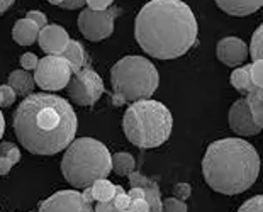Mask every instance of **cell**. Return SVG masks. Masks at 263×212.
I'll return each mask as SVG.
<instances>
[{"label":"cell","mask_w":263,"mask_h":212,"mask_svg":"<svg viewBox=\"0 0 263 212\" xmlns=\"http://www.w3.org/2000/svg\"><path fill=\"white\" fill-rule=\"evenodd\" d=\"M77 114L68 100L51 93H32L14 112L15 136L29 153L57 155L73 143Z\"/></svg>","instance_id":"6da1fadb"},{"label":"cell","mask_w":263,"mask_h":212,"mask_svg":"<svg viewBox=\"0 0 263 212\" xmlns=\"http://www.w3.org/2000/svg\"><path fill=\"white\" fill-rule=\"evenodd\" d=\"M197 19L182 0H151L139 10L134 37L144 53L158 60L183 56L197 43Z\"/></svg>","instance_id":"7a4b0ae2"},{"label":"cell","mask_w":263,"mask_h":212,"mask_svg":"<svg viewBox=\"0 0 263 212\" xmlns=\"http://www.w3.org/2000/svg\"><path fill=\"white\" fill-rule=\"evenodd\" d=\"M202 174L212 190L224 195L241 194L258 178L260 156L253 144L245 139H217L205 149Z\"/></svg>","instance_id":"3957f363"},{"label":"cell","mask_w":263,"mask_h":212,"mask_svg":"<svg viewBox=\"0 0 263 212\" xmlns=\"http://www.w3.org/2000/svg\"><path fill=\"white\" fill-rule=\"evenodd\" d=\"M173 117L165 104L158 100H138L126 109L122 129L129 143L141 149L158 148L172 134Z\"/></svg>","instance_id":"277c9868"},{"label":"cell","mask_w":263,"mask_h":212,"mask_svg":"<svg viewBox=\"0 0 263 212\" xmlns=\"http://www.w3.org/2000/svg\"><path fill=\"white\" fill-rule=\"evenodd\" d=\"M112 171V155L93 138L73 139L61 160V174L75 188H87Z\"/></svg>","instance_id":"5b68a950"},{"label":"cell","mask_w":263,"mask_h":212,"mask_svg":"<svg viewBox=\"0 0 263 212\" xmlns=\"http://www.w3.org/2000/svg\"><path fill=\"white\" fill-rule=\"evenodd\" d=\"M112 85V104L146 100L156 92L160 85V75L156 66L143 56H124L110 68Z\"/></svg>","instance_id":"8992f818"},{"label":"cell","mask_w":263,"mask_h":212,"mask_svg":"<svg viewBox=\"0 0 263 212\" xmlns=\"http://www.w3.org/2000/svg\"><path fill=\"white\" fill-rule=\"evenodd\" d=\"M71 75H73V71L65 58L46 54L43 60H39L32 76H34L36 85L41 90L57 92L68 85Z\"/></svg>","instance_id":"52a82bcc"},{"label":"cell","mask_w":263,"mask_h":212,"mask_svg":"<svg viewBox=\"0 0 263 212\" xmlns=\"http://www.w3.org/2000/svg\"><path fill=\"white\" fill-rule=\"evenodd\" d=\"M70 99L78 105H93L104 93V82L97 71L92 68H82L71 75L66 85Z\"/></svg>","instance_id":"ba28073f"},{"label":"cell","mask_w":263,"mask_h":212,"mask_svg":"<svg viewBox=\"0 0 263 212\" xmlns=\"http://www.w3.org/2000/svg\"><path fill=\"white\" fill-rule=\"evenodd\" d=\"M116 22V10H92L85 9L78 15V29L88 41H104L112 36Z\"/></svg>","instance_id":"9c48e42d"},{"label":"cell","mask_w":263,"mask_h":212,"mask_svg":"<svg viewBox=\"0 0 263 212\" xmlns=\"http://www.w3.org/2000/svg\"><path fill=\"white\" fill-rule=\"evenodd\" d=\"M39 212H93L92 204L77 190H61L39 204Z\"/></svg>","instance_id":"30bf717a"},{"label":"cell","mask_w":263,"mask_h":212,"mask_svg":"<svg viewBox=\"0 0 263 212\" xmlns=\"http://www.w3.org/2000/svg\"><path fill=\"white\" fill-rule=\"evenodd\" d=\"M216 54L221 63H224L226 66H233V68H238L239 65H243L248 60L250 51H248V44L243 39H239L236 36H228L217 41Z\"/></svg>","instance_id":"8fae6325"},{"label":"cell","mask_w":263,"mask_h":212,"mask_svg":"<svg viewBox=\"0 0 263 212\" xmlns=\"http://www.w3.org/2000/svg\"><path fill=\"white\" fill-rule=\"evenodd\" d=\"M229 127L238 132L239 136H256L261 131L258 126L255 124L253 117L250 114L248 104H246L245 99L236 100L231 109H229Z\"/></svg>","instance_id":"7c38bea8"},{"label":"cell","mask_w":263,"mask_h":212,"mask_svg":"<svg viewBox=\"0 0 263 212\" xmlns=\"http://www.w3.org/2000/svg\"><path fill=\"white\" fill-rule=\"evenodd\" d=\"M37 43L41 49L46 54H53V56H60L66 48V44L70 43V36L66 29L57 24H48L39 31Z\"/></svg>","instance_id":"4fadbf2b"},{"label":"cell","mask_w":263,"mask_h":212,"mask_svg":"<svg viewBox=\"0 0 263 212\" xmlns=\"http://www.w3.org/2000/svg\"><path fill=\"white\" fill-rule=\"evenodd\" d=\"M129 183L131 188H141L144 192V200L149 205V212H161V194L158 183L139 171H133L129 175Z\"/></svg>","instance_id":"5bb4252c"},{"label":"cell","mask_w":263,"mask_h":212,"mask_svg":"<svg viewBox=\"0 0 263 212\" xmlns=\"http://www.w3.org/2000/svg\"><path fill=\"white\" fill-rule=\"evenodd\" d=\"M216 4L222 12L234 17H245L261 9L263 0H216Z\"/></svg>","instance_id":"9a60e30c"},{"label":"cell","mask_w":263,"mask_h":212,"mask_svg":"<svg viewBox=\"0 0 263 212\" xmlns=\"http://www.w3.org/2000/svg\"><path fill=\"white\" fill-rule=\"evenodd\" d=\"M39 27L29 19H21L14 24L12 29V37L14 41L21 44V46H31L32 43L37 41L39 36Z\"/></svg>","instance_id":"2e32d148"},{"label":"cell","mask_w":263,"mask_h":212,"mask_svg":"<svg viewBox=\"0 0 263 212\" xmlns=\"http://www.w3.org/2000/svg\"><path fill=\"white\" fill-rule=\"evenodd\" d=\"M7 85L15 92V95L29 97L32 95V92H34L36 82H34V76L31 73H27L26 70H15L10 73Z\"/></svg>","instance_id":"e0dca14e"},{"label":"cell","mask_w":263,"mask_h":212,"mask_svg":"<svg viewBox=\"0 0 263 212\" xmlns=\"http://www.w3.org/2000/svg\"><path fill=\"white\" fill-rule=\"evenodd\" d=\"M60 56L68 61L73 73L80 71L83 68V65H85V49H83L80 43L73 41V39H70V43L66 44V48L63 49V53H61Z\"/></svg>","instance_id":"ac0fdd59"},{"label":"cell","mask_w":263,"mask_h":212,"mask_svg":"<svg viewBox=\"0 0 263 212\" xmlns=\"http://www.w3.org/2000/svg\"><path fill=\"white\" fill-rule=\"evenodd\" d=\"M21 161V151L14 143L0 144V175H7L10 168Z\"/></svg>","instance_id":"d6986e66"},{"label":"cell","mask_w":263,"mask_h":212,"mask_svg":"<svg viewBox=\"0 0 263 212\" xmlns=\"http://www.w3.org/2000/svg\"><path fill=\"white\" fill-rule=\"evenodd\" d=\"M246 104H248L250 114L253 117L255 124L263 129V88H255L253 92L246 93Z\"/></svg>","instance_id":"ffe728a7"},{"label":"cell","mask_w":263,"mask_h":212,"mask_svg":"<svg viewBox=\"0 0 263 212\" xmlns=\"http://www.w3.org/2000/svg\"><path fill=\"white\" fill-rule=\"evenodd\" d=\"M231 85L236 88L238 92L241 93H250L255 90V85L251 82V75H250V65L248 66H238L236 70H233L231 73Z\"/></svg>","instance_id":"44dd1931"},{"label":"cell","mask_w":263,"mask_h":212,"mask_svg":"<svg viewBox=\"0 0 263 212\" xmlns=\"http://www.w3.org/2000/svg\"><path fill=\"white\" fill-rule=\"evenodd\" d=\"M134 166H136V161L129 153L121 151L112 156V170L119 177H129L134 171Z\"/></svg>","instance_id":"7402d4cb"},{"label":"cell","mask_w":263,"mask_h":212,"mask_svg":"<svg viewBox=\"0 0 263 212\" xmlns=\"http://www.w3.org/2000/svg\"><path fill=\"white\" fill-rule=\"evenodd\" d=\"M90 187L95 202H107V200H110L116 195V185L112 182H109L107 178L93 182Z\"/></svg>","instance_id":"603a6c76"},{"label":"cell","mask_w":263,"mask_h":212,"mask_svg":"<svg viewBox=\"0 0 263 212\" xmlns=\"http://www.w3.org/2000/svg\"><path fill=\"white\" fill-rule=\"evenodd\" d=\"M248 51H250V56L253 61L263 60V24L253 32V36H251Z\"/></svg>","instance_id":"cb8c5ba5"},{"label":"cell","mask_w":263,"mask_h":212,"mask_svg":"<svg viewBox=\"0 0 263 212\" xmlns=\"http://www.w3.org/2000/svg\"><path fill=\"white\" fill-rule=\"evenodd\" d=\"M112 202L116 205V210L122 212V210H127V207H129L131 199H129V195L124 192V188L116 185V195L112 197Z\"/></svg>","instance_id":"d4e9b609"},{"label":"cell","mask_w":263,"mask_h":212,"mask_svg":"<svg viewBox=\"0 0 263 212\" xmlns=\"http://www.w3.org/2000/svg\"><path fill=\"white\" fill-rule=\"evenodd\" d=\"M161 212H187V204L175 197L161 200Z\"/></svg>","instance_id":"484cf974"},{"label":"cell","mask_w":263,"mask_h":212,"mask_svg":"<svg viewBox=\"0 0 263 212\" xmlns=\"http://www.w3.org/2000/svg\"><path fill=\"white\" fill-rule=\"evenodd\" d=\"M250 75H251V82L256 88H263V60L253 61L250 65Z\"/></svg>","instance_id":"4316f807"},{"label":"cell","mask_w":263,"mask_h":212,"mask_svg":"<svg viewBox=\"0 0 263 212\" xmlns=\"http://www.w3.org/2000/svg\"><path fill=\"white\" fill-rule=\"evenodd\" d=\"M238 212H263V195H255V197L248 199L238 209Z\"/></svg>","instance_id":"83f0119b"},{"label":"cell","mask_w":263,"mask_h":212,"mask_svg":"<svg viewBox=\"0 0 263 212\" xmlns=\"http://www.w3.org/2000/svg\"><path fill=\"white\" fill-rule=\"evenodd\" d=\"M17 95H15V92L10 88L9 85H0V107H10Z\"/></svg>","instance_id":"f1b7e54d"},{"label":"cell","mask_w":263,"mask_h":212,"mask_svg":"<svg viewBox=\"0 0 263 212\" xmlns=\"http://www.w3.org/2000/svg\"><path fill=\"white\" fill-rule=\"evenodd\" d=\"M190 194H192V188H190L189 183H177V185L173 187V197L178 200H183V202H185V199L190 197Z\"/></svg>","instance_id":"f546056e"},{"label":"cell","mask_w":263,"mask_h":212,"mask_svg":"<svg viewBox=\"0 0 263 212\" xmlns=\"http://www.w3.org/2000/svg\"><path fill=\"white\" fill-rule=\"evenodd\" d=\"M39 63V60L34 53H24L21 56V66L24 68L26 71L27 70H36V66Z\"/></svg>","instance_id":"4dcf8cb0"},{"label":"cell","mask_w":263,"mask_h":212,"mask_svg":"<svg viewBox=\"0 0 263 212\" xmlns=\"http://www.w3.org/2000/svg\"><path fill=\"white\" fill-rule=\"evenodd\" d=\"M26 19H29V21L34 22V24L39 27V29H43V27L48 26L46 15H44L43 12H37V10H31V12H27V17Z\"/></svg>","instance_id":"1f68e13d"},{"label":"cell","mask_w":263,"mask_h":212,"mask_svg":"<svg viewBox=\"0 0 263 212\" xmlns=\"http://www.w3.org/2000/svg\"><path fill=\"white\" fill-rule=\"evenodd\" d=\"M127 212H149V205L144 199H131Z\"/></svg>","instance_id":"d6a6232c"},{"label":"cell","mask_w":263,"mask_h":212,"mask_svg":"<svg viewBox=\"0 0 263 212\" xmlns=\"http://www.w3.org/2000/svg\"><path fill=\"white\" fill-rule=\"evenodd\" d=\"M112 2L114 0H85L88 9H92V10H105L112 5Z\"/></svg>","instance_id":"836d02e7"},{"label":"cell","mask_w":263,"mask_h":212,"mask_svg":"<svg viewBox=\"0 0 263 212\" xmlns=\"http://www.w3.org/2000/svg\"><path fill=\"white\" fill-rule=\"evenodd\" d=\"M93 212H117V210H116V205L112 202V199H110V200H107V202H97Z\"/></svg>","instance_id":"e575fe53"},{"label":"cell","mask_w":263,"mask_h":212,"mask_svg":"<svg viewBox=\"0 0 263 212\" xmlns=\"http://www.w3.org/2000/svg\"><path fill=\"white\" fill-rule=\"evenodd\" d=\"M85 5V0H65L61 4V9H66V10H73V9H80Z\"/></svg>","instance_id":"d590c367"},{"label":"cell","mask_w":263,"mask_h":212,"mask_svg":"<svg viewBox=\"0 0 263 212\" xmlns=\"http://www.w3.org/2000/svg\"><path fill=\"white\" fill-rule=\"evenodd\" d=\"M82 197H83V200H85V202H88V204L95 202V200H93V194H92V187H87V188H83V194H82Z\"/></svg>","instance_id":"8d00e7d4"},{"label":"cell","mask_w":263,"mask_h":212,"mask_svg":"<svg viewBox=\"0 0 263 212\" xmlns=\"http://www.w3.org/2000/svg\"><path fill=\"white\" fill-rule=\"evenodd\" d=\"M14 2L15 0H0V15H2L4 12H7V10L12 7Z\"/></svg>","instance_id":"74e56055"},{"label":"cell","mask_w":263,"mask_h":212,"mask_svg":"<svg viewBox=\"0 0 263 212\" xmlns=\"http://www.w3.org/2000/svg\"><path fill=\"white\" fill-rule=\"evenodd\" d=\"M4 131H5V119H4L2 110H0V139H2V136H4Z\"/></svg>","instance_id":"f35d334b"},{"label":"cell","mask_w":263,"mask_h":212,"mask_svg":"<svg viewBox=\"0 0 263 212\" xmlns=\"http://www.w3.org/2000/svg\"><path fill=\"white\" fill-rule=\"evenodd\" d=\"M48 2H49V4H53V5H61V4L65 2V0H48Z\"/></svg>","instance_id":"ab89813d"},{"label":"cell","mask_w":263,"mask_h":212,"mask_svg":"<svg viewBox=\"0 0 263 212\" xmlns=\"http://www.w3.org/2000/svg\"><path fill=\"white\" fill-rule=\"evenodd\" d=\"M122 212H127V210H122Z\"/></svg>","instance_id":"60d3db41"}]
</instances>
